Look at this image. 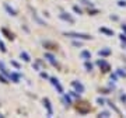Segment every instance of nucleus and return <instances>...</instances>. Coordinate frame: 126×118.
Wrapping results in <instances>:
<instances>
[{"label":"nucleus","mask_w":126,"mask_h":118,"mask_svg":"<svg viewBox=\"0 0 126 118\" xmlns=\"http://www.w3.org/2000/svg\"><path fill=\"white\" fill-rule=\"evenodd\" d=\"M66 35H69V37H74V38H88L87 35H81V34H74V32H66Z\"/></svg>","instance_id":"obj_1"},{"label":"nucleus","mask_w":126,"mask_h":118,"mask_svg":"<svg viewBox=\"0 0 126 118\" xmlns=\"http://www.w3.org/2000/svg\"><path fill=\"white\" fill-rule=\"evenodd\" d=\"M4 7H6V10H7V11H9V13L11 14V16H16V11H14L13 9H10V7H9V6H7V4H6Z\"/></svg>","instance_id":"obj_2"},{"label":"nucleus","mask_w":126,"mask_h":118,"mask_svg":"<svg viewBox=\"0 0 126 118\" xmlns=\"http://www.w3.org/2000/svg\"><path fill=\"white\" fill-rule=\"evenodd\" d=\"M21 58H24V60H27V62L30 60V56H28L25 52H21Z\"/></svg>","instance_id":"obj_3"},{"label":"nucleus","mask_w":126,"mask_h":118,"mask_svg":"<svg viewBox=\"0 0 126 118\" xmlns=\"http://www.w3.org/2000/svg\"><path fill=\"white\" fill-rule=\"evenodd\" d=\"M46 58L49 59V60H50V62H52V63H55V58H53V56H52V55H46Z\"/></svg>","instance_id":"obj_4"}]
</instances>
